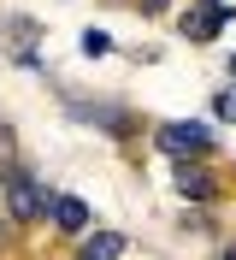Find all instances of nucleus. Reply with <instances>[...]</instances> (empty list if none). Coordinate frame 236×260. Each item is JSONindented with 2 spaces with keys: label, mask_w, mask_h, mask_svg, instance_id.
<instances>
[{
  "label": "nucleus",
  "mask_w": 236,
  "mask_h": 260,
  "mask_svg": "<svg viewBox=\"0 0 236 260\" xmlns=\"http://www.w3.org/2000/svg\"><path fill=\"white\" fill-rule=\"evenodd\" d=\"M6 207H12V219H42L53 201L42 195V183L30 172H6Z\"/></svg>",
  "instance_id": "obj_1"
},
{
  "label": "nucleus",
  "mask_w": 236,
  "mask_h": 260,
  "mask_svg": "<svg viewBox=\"0 0 236 260\" xmlns=\"http://www.w3.org/2000/svg\"><path fill=\"white\" fill-rule=\"evenodd\" d=\"M159 142L172 148V154H207V148H213V130L207 124H165Z\"/></svg>",
  "instance_id": "obj_2"
},
{
  "label": "nucleus",
  "mask_w": 236,
  "mask_h": 260,
  "mask_svg": "<svg viewBox=\"0 0 236 260\" xmlns=\"http://www.w3.org/2000/svg\"><path fill=\"white\" fill-rule=\"evenodd\" d=\"M224 18H230V6H219V0H201V12L189 18L183 30L195 36V42H213V36H219V24H224Z\"/></svg>",
  "instance_id": "obj_3"
},
{
  "label": "nucleus",
  "mask_w": 236,
  "mask_h": 260,
  "mask_svg": "<svg viewBox=\"0 0 236 260\" xmlns=\"http://www.w3.org/2000/svg\"><path fill=\"white\" fill-rule=\"evenodd\" d=\"M47 213H53V225L71 231V237H77V231H89V207H83L77 195H53V207H47Z\"/></svg>",
  "instance_id": "obj_4"
},
{
  "label": "nucleus",
  "mask_w": 236,
  "mask_h": 260,
  "mask_svg": "<svg viewBox=\"0 0 236 260\" xmlns=\"http://www.w3.org/2000/svg\"><path fill=\"white\" fill-rule=\"evenodd\" d=\"M124 254V237H118V231H94L89 243L77 248V260H118Z\"/></svg>",
  "instance_id": "obj_5"
},
{
  "label": "nucleus",
  "mask_w": 236,
  "mask_h": 260,
  "mask_svg": "<svg viewBox=\"0 0 236 260\" xmlns=\"http://www.w3.org/2000/svg\"><path fill=\"white\" fill-rule=\"evenodd\" d=\"M177 189H183L189 201H213V183H207L195 166H183V172H177Z\"/></svg>",
  "instance_id": "obj_6"
},
{
  "label": "nucleus",
  "mask_w": 236,
  "mask_h": 260,
  "mask_svg": "<svg viewBox=\"0 0 236 260\" xmlns=\"http://www.w3.org/2000/svg\"><path fill=\"white\" fill-rule=\"evenodd\" d=\"M83 53H112V36L107 30H83Z\"/></svg>",
  "instance_id": "obj_7"
},
{
  "label": "nucleus",
  "mask_w": 236,
  "mask_h": 260,
  "mask_svg": "<svg viewBox=\"0 0 236 260\" xmlns=\"http://www.w3.org/2000/svg\"><path fill=\"white\" fill-rule=\"evenodd\" d=\"M219 118H236V89H224V95H219Z\"/></svg>",
  "instance_id": "obj_8"
},
{
  "label": "nucleus",
  "mask_w": 236,
  "mask_h": 260,
  "mask_svg": "<svg viewBox=\"0 0 236 260\" xmlns=\"http://www.w3.org/2000/svg\"><path fill=\"white\" fill-rule=\"evenodd\" d=\"M142 6H148V12H165V0H142Z\"/></svg>",
  "instance_id": "obj_9"
}]
</instances>
